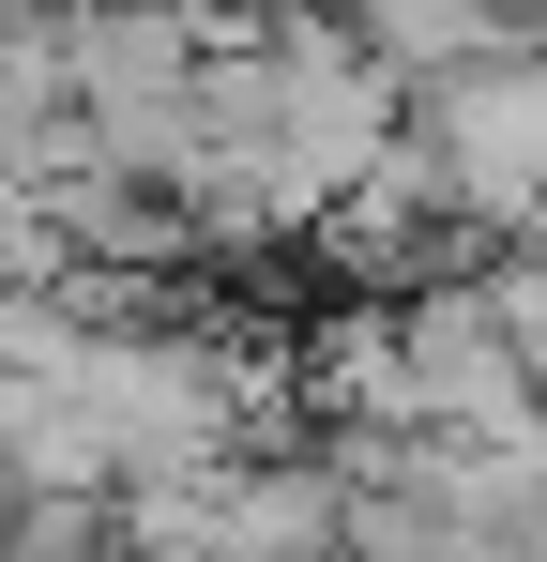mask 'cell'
Here are the masks:
<instances>
[{
  "label": "cell",
  "mask_w": 547,
  "mask_h": 562,
  "mask_svg": "<svg viewBox=\"0 0 547 562\" xmlns=\"http://www.w3.org/2000/svg\"><path fill=\"white\" fill-rule=\"evenodd\" d=\"M411 137L442 153V198L487 228V244H517L547 198V46L533 31H502V46H471V61H426L411 77Z\"/></svg>",
  "instance_id": "1"
},
{
  "label": "cell",
  "mask_w": 547,
  "mask_h": 562,
  "mask_svg": "<svg viewBox=\"0 0 547 562\" xmlns=\"http://www.w3.org/2000/svg\"><path fill=\"white\" fill-rule=\"evenodd\" d=\"M517 31H533V46H547V0H517Z\"/></svg>",
  "instance_id": "4"
},
{
  "label": "cell",
  "mask_w": 547,
  "mask_h": 562,
  "mask_svg": "<svg viewBox=\"0 0 547 562\" xmlns=\"http://www.w3.org/2000/svg\"><path fill=\"white\" fill-rule=\"evenodd\" d=\"M471 274H487V304H502V335H517V350H533V380H547V228H517V244H487Z\"/></svg>",
  "instance_id": "3"
},
{
  "label": "cell",
  "mask_w": 547,
  "mask_h": 562,
  "mask_svg": "<svg viewBox=\"0 0 547 562\" xmlns=\"http://www.w3.org/2000/svg\"><path fill=\"white\" fill-rule=\"evenodd\" d=\"M395 350H411V426H517V411L547 395L533 350L502 335L487 274H426V289H395Z\"/></svg>",
  "instance_id": "2"
}]
</instances>
